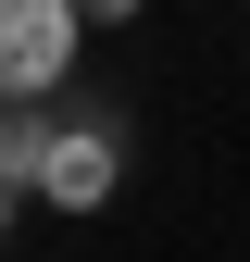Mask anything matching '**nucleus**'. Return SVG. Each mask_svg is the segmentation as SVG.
I'll use <instances>...</instances> for the list:
<instances>
[{
    "mask_svg": "<svg viewBox=\"0 0 250 262\" xmlns=\"http://www.w3.org/2000/svg\"><path fill=\"white\" fill-rule=\"evenodd\" d=\"M75 0H0V100H50L75 75Z\"/></svg>",
    "mask_w": 250,
    "mask_h": 262,
    "instance_id": "obj_1",
    "label": "nucleus"
},
{
    "mask_svg": "<svg viewBox=\"0 0 250 262\" xmlns=\"http://www.w3.org/2000/svg\"><path fill=\"white\" fill-rule=\"evenodd\" d=\"M113 187H125V150H113V125H100V113H75V125L50 138V162H38V200H50V212H100Z\"/></svg>",
    "mask_w": 250,
    "mask_h": 262,
    "instance_id": "obj_2",
    "label": "nucleus"
},
{
    "mask_svg": "<svg viewBox=\"0 0 250 262\" xmlns=\"http://www.w3.org/2000/svg\"><path fill=\"white\" fill-rule=\"evenodd\" d=\"M50 138H62V113H50V100H0V187H25V200H38Z\"/></svg>",
    "mask_w": 250,
    "mask_h": 262,
    "instance_id": "obj_3",
    "label": "nucleus"
},
{
    "mask_svg": "<svg viewBox=\"0 0 250 262\" xmlns=\"http://www.w3.org/2000/svg\"><path fill=\"white\" fill-rule=\"evenodd\" d=\"M75 13H88V25H138L150 0H75Z\"/></svg>",
    "mask_w": 250,
    "mask_h": 262,
    "instance_id": "obj_4",
    "label": "nucleus"
},
{
    "mask_svg": "<svg viewBox=\"0 0 250 262\" xmlns=\"http://www.w3.org/2000/svg\"><path fill=\"white\" fill-rule=\"evenodd\" d=\"M13 200H25V187H0V225H13Z\"/></svg>",
    "mask_w": 250,
    "mask_h": 262,
    "instance_id": "obj_5",
    "label": "nucleus"
}]
</instances>
